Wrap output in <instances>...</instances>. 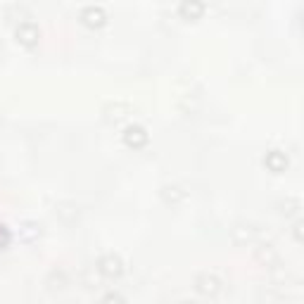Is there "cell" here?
<instances>
[{
  "label": "cell",
  "mask_w": 304,
  "mask_h": 304,
  "mask_svg": "<svg viewBox=\"0 0 304 304\" xmlns=\"http://www.w3.org/2000/svg\"><path fill=\"white\" fill-rule=\"evenodd\" d=\"M181 12L188 17H195L202 12V3H181Z\"/></svg>",
  "instance_id": "5b68a950"
},
{
  "label": "cell",
  "mask_w": 304,
  "mask_h": 304,
  "mask_svg": "<svg viewBox=\"0 0 304 304\" xmlns=\"http://www.w3.org/2000/svg\"><path fill=\"white\" fill-rule=\"evenodd\" d=\"M81 17L86 19L88 24H102V19H105V12H102L100 8H95V5H88V8H83Z\"/></svg>",
  "instance_id": "7a4b0ae2"
},
{
  "label": "cell",
  "mask_w": 304,
  "mask_h": 304,
  "mask_svg": "<svg viewBox=\"0 0 304 304\" xmlns=\"http://www.w3.org/2000/svg\"><path fill=\"white\" fill-rule=\"evenodd\" d=\"M102 271L107 273V276H119L121 273V261H119V257H105L102 259Z\"/></svg>",
  "instance_id": "3957f363"
},
{
  "label": "cell",
  "mask_w": 304,
  "mask_h": 304,
  "mask_svg": "<svg viewBox=\"0 0 304 304\" xmlns=\"http://www.w3.org/2000/svg\"><path fill=\"white\" fill-rule=\"evenodd\" d=\"M17 38L22 41V43L31 45L38 38V27L34 24V22H22V24L17 27Z\"/></svg>",
  "instance_id": "6da1fadb"
},
{
  "label": "cell",
  "mask_w": 304,
  "mask_h": 304,
  "mask_svg": "<svg viewBox=\"0 0 304 304\" xmlns=\"http://www.w3.org/2000/svg\"><path fill=\"white\" fill-rule=\"evenodd\" d=\"M126 140L131 145H143L145 140H147V135H145V131L140 126H131V128L126 131Z\"/></svg>",
  "instance_id": "277c9868"
}]
</instances>
